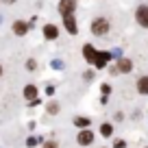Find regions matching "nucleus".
I'll return each mask as SVG.
<instances>
[{
    "label": "nucleus",
    "mask_w": 148,
    "mask_h": 148,
    "mask_svg": "<svg viewBox=\"0 0 148 148\" xmlns=\"http://www.w3.org/2000/svg\"><path fill=\"white\" fill-rule=\"evenodd\" d=\"M100 133L105 135V137H109V135L113 133V126H111V124H102V126H100Z\"/></svg>",
    "instance_id": "nucleus-14"
},
{
    "label": "nucleus",
    "mask_w": 148,
    "mask_h": 148,
    "mask_svg": "<svg viewBox=\"0 0 148 148\" xmlns=\"http://www.w3.org/2000/svg\"><path fill=\"white\" fill-rule=\"evenodd\" d=\"M135 18H137V22L142 24L144 28H148V5H142L137 9V13H135Z\"/></svg>",
    "instance_id": "nucleus-3"
},
{
    "label": "nucleus",
    "mask_w": 148,
    "mask_h": 148,
    "mask_svg": "<svg viewBox=\"0 0 148 148\" xmlns=\"http://www.w3.org/2000/svg\"><path fill=\"white\" fill-rule=\"evenodd\" d=\"M76 142H79L81 146H89V144L94 142V133H92V131H87V129H83L79 133V137H76Z\"/></svg>",
    "instance_id": "nucleus-5"
},
{
    "label": "nucleus",
    "mask_w": 148,
    "mask_h": 148,
    "mask_svg": "<svg viewBox=\"0 0 148 148\" xmlns=\"http://www.w3.org/2000/svg\"><path fill=\"white\" fill-rule=\"evenodd\" d=\"M111 59V55L109 52H96V59H94V65L96 68H105V63Z\"/></svg>",
    "instance_id": "nucleus-8"
},
{
    "label": "nucleus",
    "mask_w": 148,
    "mask_h": 148,
    "mask_svg": "<svg viewBox=\"0 0 148 148\" xmlns=\"http://www.w3.org/2000/svg\"><path fill=\"white\" fill-rule=\"evenodd\" d=\"M92 33L94 35H107V33H109V20L107 18H96L92 22Z\"/></svg>",
    "instance_id": "nucleus-1"
},
{
    "label": "nucleus",
    "mask_w": 148,
    "mask_h": 148,
    "mask_svg": "<svg viewBox=\"0 0 148 148\" xmlns=\"http://www.w3.org/2000/svg\"><path fill=\"white\" fill-rule=\"evenodd\" d=\"M63 26H65V31H68V33L76 35L79 26H76V20H74V13H72V15H63Z\"/></svg>",
    "instance_id": "nucleus-4"
},
{
    "label": "nucleus",
    "mask_w": 148,
    "mask_h": 148,
    "mask_svg": "<svg viewBox=\"0 0 148 148\" xmlns=\"http://www.w3.org/2000/svg\"><path fill=\"white\" fill-rule=\"evenodd\" d=\"M5 2H13V0H5Z\"/></svg>",
    "instance_id": "nucleus-20"
},
{
    "label": "nucleus",
    "mask_w": 148,
    "mask_h": 148,
    "mask_svg": "<svg viewBox=\"0 0 148 148\" xmlns=\"http://www.w3.org/2000/svg\"><path fill=\"white\" fill-rule=\"evenodd\" d=\"M44 37H46V39H57V37H59V28H57L55 24H46V26H44Z\"/></svg>",
    "instance_id": "nucleus-6"
},
{
    "label": "nucleus",
    "mask_w": 148,
    "mask_h": 148,
    "mask_svg": "<svg viewBox=\"0 0 148 148\" xmlns=\"http://www.w3.org/2000/svg\"><path fill=\"white\" fill-rule=\"evenodd\" d=\"M48 111H50V113H57V111H59V105H57V102H50V105H48Z\"/></svg>",
    "instance_id": "nucleus-15"
},
{
    "label": "nucleus",
    "mask_w": 148,
    "mask_h": 148,
    "mask_svg": "<svg viewBox=\"0 0 148 148\" xmlns=\"http://www.w3.org/2000/svg\"><path fill=\"white\" fill-rule=\"evenodd\" d=\"M13 33H15V35H20V37L26 35V33H28V24L24 22V20H18V22L13 24Z\"/></svg>",
    "instance_id": "nucleus-9"
},
{
    "label": "nucleus",
    "mask_w": 148,
    "mask_h": 148,
    "mask_svg": "<svg viewBox=\"0 0 148 148\" xmlns=\"http://www.w3.org/2000/svg\"><path fill=\"white\" fill-rule=\"evenodd\" d=\"M0 76H2V65H0Z\"/></svg>",
    "instance_id": "nucleus-19"
},
{
    "label": "nucleus",
    "mask_w": 148,
    "mask_h": 148,
    "mask_svg": "<svg viewBox=\"0 0 148 148\" xmlns=\"http://www.w3.org/2000/svg\"><path fill=\"white\" fill-rule=\"evenodd\" d=\"M74 9H76V2H74V0H61V2H59L61 15H72Z\"/></svg>",
    "instance_id": "nucleus-2"
},
{
    "label": "nucleus",
    "mask_w": 148,
    "mask_h": 148,
    "mask_svg": "<svg viewBox=\"0 0 148 148\" xmlns=\"http://www.w3.org/2000/svg\"><path fill=\"white\" fill-rule=\"evenodd\" d=\"M44 148H57V144H55V142H48V144H46Z\"/></svg>",
    "instance_id": "nucleus-18"
},
{
    "label": "nucleus",
    "mask_w": 148,
    "mask_h": 148,
    "mask_svg": "<svg viewBox=\"0 0 148 148\" xmlns=\"http://www.w3.org/2000/svg\"><path fill=\"white\" fill-rule=\"evenodd\" d=\"M83 55H85V59H87L89 63H94V59H96V50H94V46L87 44V46L83 48Z\"/></svg>",
    "instance_id": "nucleus-11"
},
{
    "label": "nucleus",
    "mask_w": 148,
    "mask_h": 148,
    "mask_svg": "<svg viewBox=\"0 0 148 148\" xmlns=\"http://www.w3.org/2000/svg\"><path fill=\"white\" fill-rule=\"evenodd\" d=\"M131 70H133V63H131L129 59H120V61H118V68L113 70V74H116V72L126 74V72H131Z\"/></svg>",
    "instance_id": "nucleus-7"
},
{
    "label": "nucleus",
    "mask_w": 148,
    "mask_h": 148,
    "mask_svg": "<svg viewBox=\"0 0 148 148\" xmlns=\"http://www.w3.org/2000/svg\"><path fill=\"white\" fill-rule=\"evenodd\" d=\"M26 68L28 70H35V61H26Z\"/></svg>",
    "instance_id": "nucleus-16"
},
{
    "label": "nucleus",
    "mask_w": 148,
    "mask_h": 148,
    "mask_svg": "<svg viewBox=\"0 0 148 148\" xmlns=\"http://www.w3.org/2000/svg\"><path fill=\"white\" fill-rule=\"evenodd\" d=\"M137 92L139 94H148V76H142L137 81Z\"/></svg>",
    "instance_id": "nucleus-12"
},
{
    "label": "nucleus",
    "mask_w": 148,
    "mask_h": 148,
    "mask_svg": "<svg viewBox=\"0 0 148 148\" xmlns=\"http://www.w3.org/2000/svg\"><path fill=\"white\" fill-rule=\"evenodd\" d=\"M124 146H126V144L122 142V139H120V142H116V148H124Z\"/></svg>",
    "instance_id": "nucleus-17"
},
{
    "label": "nucleus",
    "mask_w": 148,
    "mask_h": 148,
    "mask_svg": "<svg viewBox=\"0 0 148 148\" xmlns=\"http://www.w3.org/2000/svg\"><path fill=\"white\" fill-rule=\"evenodd\" d=\"M35 96H37V87L35 85H26L24 87V98L26 100H35Z\"/></svg>",
    "instance_id": "nucleus-10"
},
{
    "label": "nucleus",
    "mask_w": 148,
    "mask_h": 148,
    "mask_svg": "<svg viewBox=\"0 0 148 148\" xmlns=\"http://www.w3.org/2000/svg\"><path fill=\"white\" fill-rule=\"evenodd\" d=\"M74 124L79 126V129H87V126H89V120H87V118H74Z\"/></svg>",
    "instance_id": "nucleus-13"
}]
</instances>
